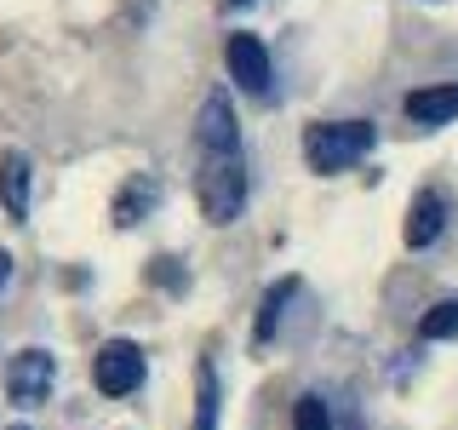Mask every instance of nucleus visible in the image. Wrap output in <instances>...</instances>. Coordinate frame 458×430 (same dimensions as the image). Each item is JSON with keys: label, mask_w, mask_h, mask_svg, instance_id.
Returning a JSON list of instances; mask_svg holds the SVG:
<instances>
[{"label": "nucleus", "mask_w": 458, "mask_h": 430, "mask_svg": "<svg viewBox=\"0 0 458 430\" xmlns=\"http://www.w3.org/2000/svg\"><path fill=\"white\" fill-rule=\"evenodd\" d=\"M200 212L207 224H235L247 212V195H252V178H247V155L241 150H218L200 161Z\"/></svg>", "instance_id": "f257e3e1"}, {"label": "nucleus", "mask_w": 458, "mask_h": 430, "mask_svg": "<svg viewBox=\"0 0 458 430\" xmlns=\"http://www.w3.org/2000/svg\"><path fill=\"white\" fill-rule=\"evenodd\" d=\"M372 143H378L372 121H315L304 133V161H310V172L333 178V172H350Z\"/></svg>", "instance_id": "f03ea898"}, {"label": "nucleus", "mask_w": 458, "mask_h": 430, "mask_svg": "<svg viewBox=\"0 0 458 430\" xmlns=\"http://www.w3.org/2000/svg\"><path fill=\"white\" fill-rule=\"evenodd\" d=\"M143 373H149V367H143V350L132 339H109L104 350L92 356V384L104 396H132L143 384Z\"/></svg>", "instance_id": "7ed1b4c3"}, {"label": "nucleus", "mask_w": 458, "mask_h": 430, "mask_svg": "<svg viewBox=\"0 0 458 430\" xmlns=\"http://www.w3.org/2000/svg\"><path fill=\"white\" fill-rule=\"evenodd\" d=\"M52 384H57V362H52V350H18L12 356V367H6V396L18 401V408H40V401L52 396Z\"/></svg>", "instance_id": "20e7f679"}, {"label": "nucleus", "mask_w": 458, "mask_h": 430, "mask_svg": "<svg viewBox=\"0 0 458 430\" xmlns=\"http://www.w3.org/2000/svg\"><path fill=\"white\" fill-rule=\"evenodd\" d=\"M224 57H229V75H235V86H247L252 98H269L276 92V69H269V47L258 35H247V29H235L229 35V47H224Z\"/></svg>", "instance_id": "39448f33"}, {"label": "nucleus", "mask_w": 458, "mask_h": 430, "mask_svg": "<svg viewBox=\"0 0 458 430\" xmlns=\"http://www.w3.org/2000/svg\"><path fill=\"white\" fill-rule=\"evenodd\" d=\"M195 138H200V155H218V150H241V126H235V104L229 92H212L195 115Z\"/></svg>", "instance_id": "423d86ee"}, {"label": "nucleus", "mask_w": 458, "mask_h": 430, "mask_svg": "<svg viewBox=\"0 0 458 430\" xmlns=\"http://www.w3.org/2000/svg\"><path fill=\"white\" fill-rule=\"evenodd\" d=\"M441 229H447V195H441V190H419L412 207H407V224H401V241L419 253V247H429V241H441Z\"/></svg>", "instance_id": "0eeeda50"}, {"label": "nucleus", "mask_w": 458, "mask_h": 430, "mask_svg": "<svg viewBox=\"0 0 458 430\" xmlns=\"http://www.w3.org/2000/svg\"><path fill=\"white\" fill-rule=\"evenodd\" d=\"M407 115L419 126H447V121H458V86H419V92H407Z\"/></svg>", "instance_id": "6e6552de"}, {"label": "nucleus", "mask_w": 458, "mask_h": 430, "mask_svg": "<svg viewBox=\"0 0 458 430\" xmlns=\"http://www.w3.org/2000/svg\"><path fill=\"white\" fill-rule=\"evenodd\" d=\"M29 155L23 150H6L0 155V201H6L12 219H29Z\"/></svg>", "instance_id": "1a4fd4ad"}, {"label": "nucleus", "mask_w": 458, "mask_h": 430, "mask_svg": "<svg viewBox=\"0 0 458 430\" xmlns=\"http://www.w3.org/2000/svg\"><path fill=\"white\" fill-rule=\"evenodd\" d=\"M293 298H298V276H281L264 293V310H258V322H252V344H269V339H276V327H281V315H286Z\"/></svg>", "instance_id": "9d476101"}, {"label": "nucleus", "mask_w": 458, "mask_h": 430, "mask_svg": "<svg viewBox=\"0 0 458 430\" xmlns=\"http://www.w3.org/2000/svg\"><path fill=\"white\" fill-rule=\"evenodd\" d=\"M155 195H161V190H155V178H132L121 195H114V224H121V229L143 224V212L155 207Z\"/></svg>", "instance_id": "9b49d317"}, {"label": "nucleus", "mask_w": 458, "mask_h": 430, "mask_svg": "<svg viewBox=\"0 0 458 430\" xmlns=\"http://www.w3.org/2000/svg\"><path fill=\"white\" fill-rule=\"evenodd\" d=\"M195 430H218V367L200 362L195 373Z\"/></svg>", "instance_id": "f8f14e48"}, {"label": "nucleus", "mask_w": 458, "mask_h": 430, "mask_svg": "<svg viewBox=\"0 0 458 430\" xmlns=\"http://www.w3.org/2000/svg\"><path fill=\"white\" fill-rule=\"evenodd\" d=\"M419 339H429V344H441V339H458V298H436V305L424 310V322H419Z\"/></svg>", "instance_id": "ddd939ff"}, {"label": "nucleus", "mask_w": 458, "mask_h": 430, "mask_svg": "<svg viewBox=\"0 0 458 430\" xmlns=\"http://www.w3.org/2000/svg\"><path fill=\"white\" fill-rule=\"evenodd\" d=\"M293 430H333V413H327V401H321V396H298Z\"/></svg>", "instance_id": "4468645a"}, {"label": "nucleus", "mask_w": 458, "mask_h": 430, "mask_svg": "<svg viewBox=\"0 0 458 430\" xmlns=\"http://www.w3.org/2000/svg\"><path fill=\"white\" fill-rule=\"evenodd\" d=\"M12 281V253H0V287Z\"/></svg>", "instance_id": "2eb2a0df"}, {"label": "nucleus", "mask_w": 458, "mask_h": 430, "mask_svg": "<svg viewBox=\"0 0 458 430\" xmlns=\"http://www.w3.org/2000/svg\"><path fill=\"white\" fill-rule=\"evenodd\" d=\"M229 6H252V0H229Z\"/></svg>", "instance_id": "dca6fc26"}, {"label": "nucleus", "mask_w": 458, "mask_h": 430, "mask_svg": "<svg viewBox=\"0 0 458 430\" xmlns=\"http://www.w3.org/2000/svg\"><path fill=\"white\" fill-rule=\"evenodd\" d=\"M12 430H29V425H12Z\"/></svg>", "instance_id": "f3484780"}]
</instances>
